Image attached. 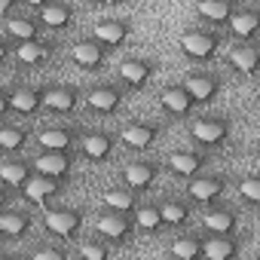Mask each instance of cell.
<instances>
[{
	"label": "cell",
	"instance_id": "obj_1",
	"mask_svg": "<svg viewBox=\"0 0 260 260\" xmlns=\"http://www.w3.org/2000/svg\"><path fill=\"white\" fill-rule=\"evenodd\" d=\"M181 46H184V52H187V55L208 58V55H211V49H214V40H211L208 34L190 31V34H184V37H181Z\"/></svg>",
	"mask_w": 260,
	"mask_h": 260
},
{
	"label": "cell",
	"instance_id": "obj_2",
	"mask_svg": "<svg viewBox=\"0 0 260 260\" xmlns=\"http://www.w3.org/2000/svg\"><path fill=\"white\" fill-rule=\"evenodd\" d=\"M77 223H80V217H77L74 211H49V214H46V226H49V233H55V236H71V233L77 230Z\"/></svg>",
	"mask_w": 260,
	"mask_h": 260
},
{
	"label": "cell",
	"instance_id": "obj_3",
	"mask_svg": "<svg viewBox=\"0 0 260 260\" xmlns=\"http://www.w3.org/2000/svg\"><path fill=\"white\" fill-rule=\"evenodd\" d=\"M193 135H196V141L214 144V141H220V138L226 135V125L217 122V119H196V122H193Z\"/></svg>",
	"mask_w": 260,
	"mask_h": 260
},
{
	"label": "cell",
	"instance_id": "obj_4",
	"mask_svg": "<svg viewBox=\"0 0 260 260\" xmlns=\"http://www.w3.org/2000/svg\"><path fill=\"white\" fill-rule=\"evenodd\" d=\"M230 61H233L242 74H254V71H257V61H260V52L251 49V46H236V49L230 52Z\"/></svg>",
	"mask_w": 260,
	"mask_h": 260
},
{
	"label": "cell",
	"instance_id": "obj_5",
	"mask_svg": "<svg viewBox=\"0 0 260 260\" xmlns=\"http://www.w3.org/2000/svg\"><path fill=\"white\" fill-rule=\"evenodd\" d=\"M37 172H40L43 178H58V175H64V172H68L64 153H43V156L37 159Z\"/></svg>",
	"mask_w": 260,
	"mask_h": 260
},
{
	"label": "cell",
	"instance_id": "obj_6",
	"mask_svg": "<svg viewBox=\"0 0 260 260\" xmlns=\"http://www.w3.org/2000/svg\"><path fill=\"white\" fill-rule=\"evenodd\" d=\"M37 104H40V95L31 92V89H19V92H13V95L4 101V107H13V110H19V113H31Z\"/></svg>",
	"mask_w": 260,
	"mask_h": 260
},
{
	"label": "cell",
	"instance_id": "obj_7",
	"mask_svg": "<svg viewBox=\"0 0 260 260\" xmlns=\"http://www.w3.org/2000/svg\"><path fill=\"white\" fill-rule=\"evenodd\" d=\"M122 141L128 147H147L153 141V128H147V125H125L122 128Z\"/></svg>",
	"mask_w": 260,
	"mask_h": 260
},
{
	"label": "cell",
	"instance_id": "obj_8",
	"mask_svg": "<svg viewBox=\"0 0 260 260\" xmlns=\"http://www.w3.org/2000/svg\"><path fill=\"white\" fill-rule=\"evenodd\" d=\"M184 89H187V95H190L193 101H208V98L214 95V83H211L208 77H190Z\"/></svg>",
	"mask_w": 260,
	"mask_h": 260
},
{
	"label": "cell",
	"instance_id": "obj_9",
	"mask_svg": "<svg viewBox=\"0 0 260 260\" xmlns=\"http://www.w3.org/2000/svg\"><path fill=\"white\" fill-rule=\"evenodd\" d=\"M162 104L172 113H187L190 104H193V98L187 95V89H169V92H162Z\"/></svg>",
	"mask_w": 260,
	"mask_h": 260
},
{
	"label": "cell",
	"instance_id": "obj_10",
	"mask_svg": "<svg viewBox=\"0 0 260 260\" xmlns=\"http://www.w3.org/2000/svg\"><path fill=\"white\" fill-rule=\"evenodd\" d=\"M52 190H55L52 178H43V175L25 184V196H28V199H34V202H43L46 196H52Z\"/></svg>",
	"mask_w": 260,
	"mask_h": 260
},
{
	"label": "cell",
	"instance_id": "obj_11",
	"mask_svg": "<svg viewBox=\"0 0 260 260\" xmlns=\"http://www.w3.org/2000/svg\"><path fill=\"white\" fill-rule=\"evenodd\" d=\"M71 135L61 132V128H46V132H40V147H46L49 153H61V147H68Z\"/></svg>",
	"mask_w": 260,
	"mask_h": 260
},
{
	"label": "cell",
	"instance_id": "obj_12",
	"mask_svg": "<svg viewBox=\"0 0 260 260\" xmlns=\"http://www.w3.org/2000/svg\"><path fill=\"white\" fill-rule=\"evenodd\" d=\"M196 13H199V16H205V19L220 22V19H226V16H230V7L223 4V0H199V4H196Z\"/></svg>",
	"mask_w": 260,
	"mask_h": 260
},
{
	"label": "cell",
	"instance_id": "obj_13",
	"mask_svg": "<svg viewBox=\"0 0 260 260\" xmlns=\"http://www.w3.org/2000/svg\"><path fill=\"white\" fill-rule=\"evenodd\" d=\"M119 74H122V80H125V83H132V86H138V83H144V80H147L150 68H147L144 61H122Z\"/></svg>",
	"mask_w": 260,
	"mask_h": 260
},
{
	"label": "cell",
	"instance_id": "obj_14",
	"mask_svg": "<svg viewBox=\"0 0 260 260\" xmlns=\"http://www.w3.org/2000/svg\"><path fill=\"white\" fill-rule=\"evenodd\" d=\"M95 34L104 43H119L125 37V25L122 22H101V25H95Z\"/></svg>",
	"mask_w": 260,
	"mask_h": 260
},
{
	"label": "cell",
	"instance_id": "obj_15",
	"mask_svg": "<svg viewBox=\"0 0 260 260\" xmlns=\"http://www.w3.org/2000/svg\"><path fill=\"white\" fill-rule=\"evenodd\" d=\"M43 101L52 107V110H74V95L68 92V89H49L46 95H43Z\"/></svg>",
	"mask_w": 260,
	"mask_h": 260
},
{
	"label": "cell",
	"instance_id": "obj_16",
	"mask_svg": "<svg viewBox=\"0 0 260 260\" xmlns=\"http://www.w3.org/2000/svg\"><path fill=\"white\" fill-rule=\"evenodd\" d=\"M43 22L46 25H52V28H64L68 25V19H71V13H68V7H61V4H49V7H43Z\"/></svg>",
	"mask_w": 260,
	"mask_h": 260
},
{
	"label": "cell",
	"instance_id": "obj_17",
	"mask_svg": "<svg viewBox=\"0 0 260 260\" xmlns=\"http://www.w3.org/2000/svg\"><path fill=\"white\" fill-rule=\"evenodd\" d=\"M220 193V181H193L190 184V196L199 199V202H208Z\"/></svg>",
	"mask_w": 260,
	"mask_h": 260
},
{
	"label": "cell",
	"instance_id": "obj_18",
	"mask_svg": "<svg viewBox=\"0 0 260 260\" xmlns=\"http://www.w3.org/2000/svg\"><path fill=\"white\" fill-rule=\"evenodd\" d=\"M202 251H205L208 260H230L233 257V245L226 239H211V242L202 245Z\"/></svg>",
	"mask_w": 260,
	"mask_h": 260
},
{
	"label": "cell",
	"instance_id": "obj_19",
	"mask_svg": "<svg viewBox=\"0 0 260 260\" xmlns=\"http://www.w3.org/2000/svg\"><path fill=\"white\" fill-rule=\"evenodd\" d=\"M230 25H233V31H236L239 37H248V34L257 31V16H254V13H236V16L230 19Z\"/></svg>",
	"mask_w": 260,
	"mask_h": 260
},
{
	"label": "cell",
	"instance_id": "obj_20",
	"mask_svg": "<svg viewBox=\"0 0 260 260\" xmlns=\"http://www.w3.org/2000/svg\"><path fill=\"white\" fill-rule=\"evenodd\" d=\"M74 58H77L80 64H86V68H92V64L101 61V49H98L95 43H77V46H74Z\"/></svg>",
	"mask_w": 260,
	"mask_h": 260
},
{
	"label": "cell",
	"instance_id": "obj_21",
	"mask_svg": "<svg viewBox=\"0 0 260 260\" xmlns=\"http://www.w3.org/2000/svg\"><path fill=\"white\" fill-rule=\"evenodd\" d=\"M83 150H86V156H92V159H104L107 150H110V141H107L104 135H89V138L83 141Z\"/></svg>",
	"mask_w": 260,
	"mask_h": 260
},
{
	"label": "cell",
	"instance_id": "obj_22",
	"mask_svg": "<svg viewBox=\"0 0 260 260\" xmlns=\"http://www.w3.org/2000/svg\"><path fill=\"white\" fill-rule=\"evenodd\" d=\"M199 251H202V245H199L196 239H178V242L172 245V254H175L178 260H196Z\"/></svg>",
	"mask_w": 260,
	"mask_h": 260
},
{
	"label": "cell",
	"instance_id": "obj_23",
	"mask_svg": "<svg viewBox=\"0 0 260 260\" xmlns=\"http://www.w3.org/2000/svg\"><path fill=\"white\" fill-rule=\"evenodd\" d=\"M150 178H153V169H150V166H141V162H138V166H128V169H125V181L132 184V187H147Z\"/></svg>",
	"mask_w": 260,
	"mask_h": 260
},
{
	"label": "cell",
	"instance_id": "obj_24",
	"mask_svg": "<svg viewBox=\"0 0 260 260\" xmlns=\"http://www.w3.org/2000/svg\"><path fill=\"white\" fill-rule=\"evenodd\" d=\"M89 104H92L95 110L110 113V110L116 107V92H110V89H95V92L89 95Z\"/></svg>",
	"mask_w": 260,
	"mask_h": 260
},
{
	"label": "cell",
	"instance_id": "obj_25",
	"mask_svg": "<svg viewBox=\"0 0 260 260\" xmlns=\"http://www.w3.org/2000/svg\"><path fill=\"white\" fill-rule=\"evenodd\" d=\"M169 166H172L178 175H190V172L199 169V159H196L193 153H172V156H169Z\"/></svg>",
	"mask_w": 260,
	"mask_h": 260
},
{
	"label": "cell",
	"instance_id": "obj_26",
	"mask_svg": "<svg viewBox=\"0 0 260 260\" xmlns=\"http://www.w3.org/2000/svg\"><path fill=\"white\" fill-rule=\"evenodd\" d=\"M98 230H101L104 236H110V239H119V236H125V220L107 214V217H98Z\"/></svg>",
	"mask_w": 260,
	"mask_h": 260
},
{
	"label": "cell",
	"instance_id": "obj_27",
	"mask_svg": "<svg viewBox=\"0 0 260 260\" xmlns=\"http://www.w3.org/2000/svg\"><path fill=\"white\" fill-rule=\"evenodd\" d=\"M0 230H4L7 236H22L28 230V220L22 214H4L0 217Z\"/></svg>",
	"mask_w": 260,
	"mask_h": 260
},
{
	"label": "cell",
	"instance_id": "obj_28",
	"mask_svg": "<svg viewBox=\"0 0 260 260\" xmlns=\"http://www.w3.org/2000/svg\"><path fill=\"white\" fill-rule=\"evenodd\" d=\"M0 175H4V181H7L10 187L28 184V181H25V166H19V162H4V166H0Z\"/></svg>",
	"mask_w": 260,
	"mask_h": 260
},
{
	"label": "cell",
	"instance_id": "obj_29",
	"mask_svg": "<svg viewBox=\"0 0 260 260\" xmlns=\"http://www.w3.org/2000/svg\"><path fill=\"white\" fill-rule=\"evenodd\" d=\"M205 226H208L211 233H230L233 217H230V214H223V211H211V214L205 217Z\"/></svg>",
	"mask_w": 260,
	"mask_h": 260
},
{
	"label": "cell",
	"instance_id": "obj_30",
	"mask_svg": "<svg viewBox=\"0 0 260 260\" xmlns=\"http://www.w3.org/2000/svg\"><path fill=\"white\" fill-rule=\"evenodd\" d=\"M43 55H46V49H43L40 43H34V40H31V43H22V46H19V58H22V61H28V64L40 61Z\"/></svg>",
	"mask_w": 260,
	"mask_h": 260
},
{
	"label": "cell",
	"instance_id": "obj_31",
	"mask_svg": "<svg viewBox=\"0 0 260 260\" xmlns=\"http://www.w3.org/2000/svg\"><path fill=\"white\" fill-rule=\"evenodd\" d=\"M104 202H107L110 208H116V211L132 208V196H128V193H122V190H110V193H104Z\"/></svg>",
	"mask_w": 260,
	"mask_h": 260
},
{
	"label": "cell",
	"instance_id": "obj_32",
	"mask_svg": "<svg viewBox=\"0 0 260 260\" xmlns=\"http://www.w3.org/2000/svg\"><path fill=\"white\" fill-rule=\"evenodd\" d=\"M10 34H13V37H22L25 43H31V37H34V25H31L28 19H13V22H10Z\"/></svg>",
	"mask_w": 260,
	"mask_h": 260
},
{
	"label": "cell",
	"instance_id": "obj_33",
	"mask_svg": "<svg viewBox=\"0 0 260 260\" xmlns=\"http://www.w3.org/2000/svg\"><path fill=\"white\" fill-rule=\"evenodd\" d=\"M159 214H162V220H166V223H181V220L187 217L184 205H178V202H169V205H162V208H159Z\"/></svg>",
	"mask_w": 260,
	"mask_h": 260
},
{
	"label": "cell",
	"instance_id": "obj_34",
	"mask_svg": "<svg viewBox=\"0 0 260 260\" xmlns=\"http://www.w3.org/2000/svg\"><path fill=\"white\" fill-rule=\"evenodd\" d=\"M22 141H25V132H19V128H10V125H7L4 132H0V144H4L7 150H16Z\"/></svg>",
	"mask_w": 260,
	"mask_h": 260
},
{
	"label": "cell",
	"instance_id": "obj_35",
	"mask_svg": "<svg viewBox=\"0 0 260 260\" xmlns=\"http://www.w3.org/2000/svg\"><path fill=\"white\" fill-rule=\"evenodd\" d=\"M239 193L248 199V202H260V178H245Z\"/></svg>",
	"mask_w": 260,
	"mask_h": 260
},
{
	"label": "cell",
	"instance_id": "obj_36",
	"mask_svg": "<svg viewBox=\"0 0 260 260\" xmlns=\"http://www.w3.org/2000/svg\"><path fill=\"white\" fill-rule=\"evenodd\" d=\"M138 223H141L144 230H156V226L162 223V214L153 211V208H141V211H138Z\"/></svg>",
	"mask_w": 260,
	"mask_h": 260
},
{
	"label": "cell",
	"instance_id": "obj_37",
	"mask_svg": "<svg viewBox=\"0 0 260 260\" xmlns=\"http://www.w3.org/2000/svg\"><path fill=\"white\" fill-rule=\"evenodd\" d=\"M80 254H83L86 260H104V248H101V245H92V242L80 245Z\"/></svg>",
	"mask_w": 260,
	"mask_h": 260
},
{
	"label": "cell",
	"instance_id": "obj_38",
	"mask_svg": "<svg viewBox=\"0 0 260 260\" xmlns=\"http://www.w3.org/2000/svg\"><path fill=\"white\" fill-rule=\"evenodd\" d=\"M34 260H61V251H55V248H43V251L34 254Z\"/></svg>",
	"mask_w": 260,
	"mask_h": 260
},
{
	"label": "cell",
	"instance_id": "obj_39",
	"mask_svg": "<svg viewBox=\"0 0 260 260\" xmlns=\"http://www.w3.org/2000/svg\"><path fill=\"white\" fill-rule=\"evenodd\" d=\"M4 260H13V257H4Z\"/></svg>",
	"mask_w": 260,
	"mask_h": 260
},
{
	"label": "cell",
	"instance_id": "obj_40",
	"mask_svg": "<svg viewBox=\"0 0 260 260\" xmlns=\"http://www.w3.org/2000/svg\"><path fill=\"white\" fill-rule=\"evenodd\" d=\"M257 52H260V49H257Z\"/></svg>",
	"mask_w": 260,
	"mask_h": 260
}]
</instances>
